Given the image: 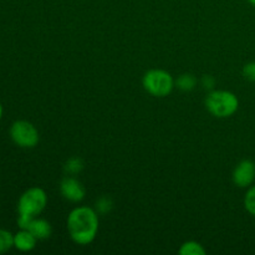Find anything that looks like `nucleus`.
I'll return each instance as SVG.
<instances>
[{
  "label": "nucleus",
  "instance_id": "1",
  "mask_svg": "<svg viewBox=\"0 0 255 255\" xmlns=\"http://www.w3.org/2000/svg\"><path fill=\"white\" fill-rule=\"evenodd\" d=\"M67 231L79 246H87L95 241L99 232V216L89 207H77L67 217Z\"/></svg>",
  "mask_w": 255,
  "mask_h": 255
},
{
  "label": "nucleus",
  "instance_id": "2",
  "mask_svg": "<svg viewBox=\"0 0 255 255\" xmlns=\"http://www.w3.org/2000/svg\"><path fill=\"white\" fill-rule=\"evenodd\" d=\"M47 204V196L40 187H31L20 196L17 202V226L26 228L27 224L42 213Z\"/></svg>",
  "mask_w": 255,
  "mask_h": 255
},
{
  "label": "nucleus",
  "instance_id": "3",
  "mask_svg": "<svg viewBox=\"0 0 255 255\" xmlns=\"http://www.w3.org/2000/svg\"><path fill=\"white\" fill-rule=\"evenodd\" d=\"M207 110L218 119L231 117L238 111L239 100L233 92L218 90L208 95L206 99Z\"/></svg>",
  "mask_w": 255,
  "mask_h": 255
},
{
  "label": "nucleus",
  "instance_id": "4",
  "mask_svg": "<svg viewBox=\"0 0 255 255\" xmlns=\"http://www.w3.org/2000/svg\"><path fill=\"white\" fill-rule=\"evenodd\" d=\"M144 90L152 96L164 97L168 96L174 87V80L169 72L164 70L153 69L144 74L142 80Z\"/></svg>",
  "mask_w": 255,
  "mask_h": 255
},
{
  "label": "nucleus",
  "instance_id": "5",
  "mask_svg": "<svg viewBox=\"0 0 255 255\" xmlns=\"http://www.w3.org/2000/svg\"><path fill=\"white\" fill-rule=\"evenodd\" d=\"M9 134L11 141L21 148H34L39 143V132L29 121L19 120L10 126Z\"/></svg>",
  "mask_w": 255,
  "mask_h": 255
},
{
  "label": "nucleus",
  "instance_id": "6",
  "mask_svg": "<svg viewBox=\"0 0 255 255\" xmlns=\"http://www.w3.org/2000/svg\"><path fill=\"white\" fill-rule=\"evenodd\" d=\"M255 179V163L251 159H244L237 164L233 172V182L241 188L252 186Z\"/></svg>",
  "mask_w": 255,
  "mask_h": 255
},
{
  "label": "nucleus",
  "instance_id": "7",
  "mask_svg": "<svg viewBox=\"0 0 255 255\" xmlns=\"http://www.w3.org/2000/svg\"><path fill=\"white\" fill-rule=\"evenodd\" d=\"M60 192L62 197L70 202H81L85 198V188L81 184V182L77 181L74 177H65L60 183Z\"/></svg>",
  "mask_w": 255,
  "mask_h": 255
},
{
  "label": "nucleus",
  "instance_id": "8",
  "mask_svg": "<svg viewBox=\"0 0 255 255\" xmlns=\"http://www.w3.org/2000/svg\"><path fill=\"white\" fill-rule=\"evenodd\" d=\"M36 242L34 234L25 228H20V231L14 234V248L19 252H31L36 247Z\"/></svg>",
  "mask_w": 255,
  "mask_h": 255
},
{
  "label": "nucleus",
  "instance_id": "9",
  "mask_svg": "<svg viewBox=\"0 0 255 255\" xmlns=\"http://www.w3.org/2000/svg\"><path fill=\"white\" fill-rule=\"evenodd\" d=\"M25 229L31 232L37 241H44V239L50 238L52 233V228L49 222L45 221V219L37 218V217L32 219Z\"/></svg>",
  "mask_w": 255,
  "mask_h": 255
},
{
  "label": "nucleus",
  "instance_id": "10",
  "mask_svg": "<svg viewBox=\"0 0 255 255\" xmlns=\"http://www.w3.org/2000/svg\"><path fill=\"white\" fill-rule=\"evenodd\" d=\"M178 253L181 255H204L206 254V249L203 248V246L197 243V242L189 241L182 244Z\"/></svg>",
  "mask_w": 255,
  "mask_h": 255
},
{
  "label": "nucleus",
  "instance_id": "11",
  "mask_svg": "<svg viewBox=\"0 0 255 255\" xmlns=\"http://www.w3.org/2000/svg\"><path fill=\"white\" fill-rule=\"evenodd\" d=\"M11 248H14V234L0 228V254L7 253Z\"/></svg>",
  "mask_w": 255,
  "mask_h": 255
},
{
  "label": "nucleus",
  "instance_id": "12",
  "mask_svg": "<svg viewBox=\"0 0 255 255\" xmlns=\"http://www.w3.org/2000/svg\"><path fill=\"white\" fill-rule=\"evenodd\" d=\"M176 84L177 86H178L181 90H183V91H191V90H193L194 87H196L197 79L193 76V75L184 74V75H181V76L177 79Z\"/></svg>",
  "mask_w": 255,
  "mask_h": 255
},
{
  "label": "nucleus",
  "instance_id": "13",
  "mask_svg": "<svg viewBox=\"0 0 255 255\" xmlns=\"http://www.w3.org/2000/svg\"><path fill=\"white\" fill-rule=\"evenodd\" d=\"M244 207L251 213L252 216L255 217V186L251 187L244 197Z\"/></svg>",
  "mask_w": 255,
  "mask_h": 255
},
{
  "label": "nucleus",
  "instance_id": "14",
  "mask_svg": "<svg viewBox=\"0 0 255 255\" xmlns=\"http://www.w3.org/2000/svg\"><path fill=\"white\" fill-rule=\"evenodd\" d=\"M82 168H84V163H82L81 159L76 158V157L70 158L69 161L66 162V164H65V171L69 174L79 173V172L82 171Z\"/></svg>",
  "mask_w": 255,
  "mask_h": 255
},
{
  "label": "nucleus",
  "instance_id": "15",
  "mask_svg": "<svg viewBox=\"0 0 255 255\" xmlns=\"http://www.w3.org/2000/svg\"><path fill=\"white\" fill-rule=\"evenodd\" d=\"M243 76L246 77L248 81L255 82V61L248 62V64L243 67Z\"/></svg>",
  "mask_w": 255,
  "mask_h": 255
},
{
  "label": "nucleus",
  "instance_id": "16",
  "mask_svg": "<svg viewBox=\"0 0 255 255\" xmlns=\"http://www.w3.org/2000/svg\"><path fill=\"white\" fill-rule=\"evenodd\" d=\"M96 206H97V209H99V212H101V213H106V212H109L110 209L112 208V202L110 201L107 197H102V198H100L99 201H97Z\"/></svg>",
  "mask_w": 255,
  "mask_h": 255
},
{
  "label": "nucleus",
  "instance_id": "17",
  "mask_svg": "<svg viewBox=\"0 0 255 255\" xmlns=\"http://www.w3.org/2000/svg\"><path fill=\"white\" fill-rule=\"evenodd\" d=\"M213 84H214V80L212 79L211 76H204L203 79L204 87H213Z\"/></svg>",
  "mask_w": 255,
  "mask_h": 255
},
{
  "label": "nucleus",
  "instance_id": "18",
  "mask_svg": "<svg viewBox=\"0 0 255 255\" xmlns=\"http://www.w3.org/2000/svg\"><path fill=\"white\" fill-rule=\"evenodd\" d=\"M2 114H4V110H2V105H1V102H0V120H1Z\"/></svg>",
  "mask_w": 255,
  "mask_h": 255
},
{
  "label": "nucleus",
  "instance_id": "19",
  "mask_svg": "<svg viewBox=\"0 0 255 255\" xmlns=\"http://www.w3.org/2000/svg\"><path fill=\"white\" fill-rule=\"evenodd\" d=\"M249 2H251L252 5H253V6H255V0H248Z\"/></svg>",
  "mask_w": 255,
  "mask_h": 255
}]
</instances>
